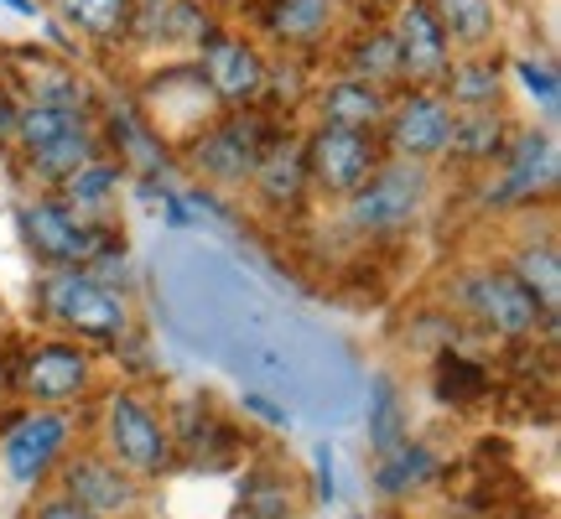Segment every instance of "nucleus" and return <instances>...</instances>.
<instances>
[{
  "label": "nucleus",
  "mask_w": 561,
  "mask_h": 519,
  "mask_svg": "<svg viewBox=\"0 0 561 519\" xmlns=\"http://www.w3.org/2000/svg\"><path fill=\"white\" fill-rule=\"evenodd\" d=\"M62 441H68V426H62V416H53V411H37V416H26L21 426H11V437H5V447H0V462H5V473L21 483V488H32V483L58 462Z\"/></svg>",
  "instance_id": "obj_6"
},
{
  "label": "nucleus",
  "mask_w": 561,
  "mask_h": 519,
  "mask_svg": "<svg viewBox=\"0 0 561 519\" xmlns=\"http://www.w3.org/2000/svg\"><path fill=\"white\" fill-rule=\"evenodd\" d=\"M83 166H94V140L83 136V130H68V136H58L53 146L32 151V172L47 182H68L73 172H83Z\"/></svg>",
  "instance_id": "obj_19"
},
{
  "label": "nucleus",
  "mask_w": 561,
  "mask_h": 519,
  "mask_svg": "<svg viewBox=\"0 0 561 519\" xmlns=\"http://www.w3.org/2000/svg\"><path fill=\"white\" fill-rule=\"evenodd\" d=\"M301 157H307V166H312V177H318L322 187L354 193V187L369 177V166H375V146H369V136H359V130H333V125H322Z\"/></svg>",
  "instance_id": "obj_5"
},
{
  "label": "nucleus",
  "mask_w": 561,
  "mask_h": 519,
  "mask_svg": "<svg viewBox=\"0 0 561 519\" xmlns=\"http://www.w3.org/2000/svg\"><path fill=\"white\" fill-rule=\"evenodd\" d=\"M115 182H121L115 166H83V172L68 177V198H73V208H104L110 193H115Z\"/></svg>",
  "instance_id": "obj_26"
},
{
  "label": "nucleus",
  "mask_w": 561,
  "mask_h": 519,
  "mask_svg": "<svg viewBox=\"0 0 561 519\" xmlns=\"http://www.w3.org/2000/svg\"><path fill=\"white\" fill-rule=\"evenodd\" d=\"M333 21V0H280L276 32L286 42H318Z\"/></svg>",
  "instance_id": "obj_23"
},
{
  "label": "nucleus",
  "mask_w": 561,
  "mask_h": 519,
  "mask_svg": "<svg viewBox=\"0 0 561 519\" xmlns=\"http://www.w3.org/2000/svg\"><path fill=\"white\" fill-rule=\"evenodd\" d=\"M83 380H89V359H83L79 348H68V343H47V348H37L32 364H26V390L37 400L79 395Z\"/></svg>",
  "instance_id": "obj_13"
},
{
  "label": "nucleus",
  "mask_w": 561,
  "mask_h": 519,
  "mask_svg": "<svg viewBox=\"0 0 561 519\" xmlns=\"http://www.w3.org/2000/svg\"><path fill=\"white\" fill-rule=\"evenodd\" d=\"M447 151L462 161H483V157H504V125L494 109H462L453 115L447 130Z\"/></svg>",
  "instance_id": "obj_16"
},
{
  "label": "nucleus",
  "mask_w": 561,
  "mask_h": 519,
  "mask_svg": "<svg viewBox=\"0 0 561 519\" xmlns=\"http://www.w3.org/2000/svg\"><path fill=\"white\" fill-rule=\"evenodd\" d=\"M421 198H426V166L421 161L385 166V172L354 187V223L359 229H396V223L416 219Z\"/></svg>",
  "instance_id": "obj_2"
},
{
  "label": "nucleus",
  "mask_w": 561,
  "mask_h": 519,
  "mask_svg": "<svg viewBox=\"0 0 561 519\" xmlns=\"http://www.w3.org/2000/svg\"><path fill=\"white\" fill-rule=\"evenodd\" d=\"M380 115H385L380 89H369L359 79H343L322 94V120L333 125V130H359L364 136L369 125H380Z\"/></svg>",
  "instance_id": "obj_15"
},
{
  "label": "nucleus",
  "mask_w": 561,
  "mask_h": 519,
  "mask_svg": "<svg viewBox=\"0 0 561 519\" xmlns=\"http://www.w3.org/2000/svg\"><path fill=\"white\" fill-rule=\"evenodd\" d=\"M432 5V16H437L442 37H458L468 47H479V42L494 37V5L489 0H426Z\"/></svg>",
  "instance_id": "obj_17"
},
{
  "label": "nucleus",
  "mask_w": 561,
  "mask_h": 519,
  "mask_svg": "<svg viewBox=\"0 0 561 519\" xmlns=\"http://www.w3.org/2000/svg\"><path fill=\"white\" fill-rule=\"evenodd\" d=\"M354 73H364V79H396V73H401V58H396L390 32H380V37H369L354 47Z\"/></svg>",
  "instance_id": "obj_27"
},
{
  "label": "nucleus",
  "mask_w": 561,
  "mask_h": 519,
  "mask_svg": "<svg viewBox=\"0 0 561 519\" xmlns=\"http://www.w3.org/2000/svg\"><path fill=\"white\" fill-rule=\"evenodd\" d=\"M301 172H307V157H301L297 146H280L271 157L255 161V177H261V193L265 198H297L301 193Z\"/></svg>",
  "instance_id": "obj_22"
},
{
  "label": "nucleus",
  "mask_w": 561,
  "mask_h": 519,
  "mask_svg": "<svg viewBox=\"0 0 561 519\" xmlns=\"http://www.w3.org/2000/svg\"><path fill=\"white\" fill-rule=\"evenodd\" d=\"M37 519H100V515H89V509H79V504L58 499V504H42Z\"/></svg>",
  "instance_id": "obj_29"
},
{
  "label": "nucleus",
  "mask_w": 561,
  "mask_h": 519,
  "mask_svg": "<svg viewBox=\"0 0 561 519\" xmlns=\"http://www.w3.org/2000/svg\"><path fill=\"white\" fill-rule=\"evenodd\" d=\"M208 89L224 100H255L265 89V62L244 42H214L208 47Z\"/></svg>",
  "instance_id": "obj_12"
},
{
  "label": "nucleus",
  "mask_w": 561,
  "mask_h": 519,
  "mask_svg": "<svg viewBox=\"0 0 561 519\" xmlns=\"http://www.w3.org/2000/svg\"><path fill=\"white\" fill-rule=\"evenodd\" d=\"M462 297H468V307L479 312V322H489V327L504 333V338H525V333H536V322L546 318L541 307H536V297L525 291L520 280L500 276V270H489V276H468Z\"/></svg>",
  "instance_id": "obj_4"
},
{
  "label": "nucleus",
  "mask_w": 561,
  "mask_h": 519,
  "mask_svg": "<svg viewBox=\"0 0 561 519\" xmlns=\"http://www.w3.org/2000/svg\"><path fill=\"white\" fill-rule=\"evenodd\" d=\"M432 452L426 447H416V441H401V447H390L380 458V473H375V483H380V494H405V488H416V483L432 478Z\"/></svg>",
  "instance_id": "obj_20"
},
{
  "label": "nucleus",
  "mask_w": 561,
  "mask_h": 519,
  "mask_svg": "<svg viewBox=\"0 0 561 519\" xmlns=\"http://www.w3.org/2000/svg\"><path fill=\"white\" fill-rule=\"evenodd\" d=\"M520 79L530 94H541L546 109H557V73H551L546 62H520Z\"/></svg>",
  "instance_id": "obj_28"
},
{
  "label": "nucleus",
  "mask_w": 561,
  "mask_h": 519,
  "mask_svg": "<svg viewBox=\"0 0 561 519\" xmlns=\"http://www.w3.org/2000/svg\"><path fill=\"white\" fill-rule=\"evenodd\" d=\"M47 312L68 327H79L89 338H115L125 327V307L115 291H104L94 276H83V270H62V276L47 280Z\"/></svg>",
  "instance_id": "obj_1"
},
{
  "label": "nucleus",
  "mask_w": 561,
  "mask_h": 519,
  "mask_svg": "<svg viewBox=\"0 0 561 519\" xmlns=\"http://www.w3.org/2000/svg\"><path fill=\"white\" fill-rule=\"evenodd\" d=\"M62 488H68V504H79V509H89V515H100V519H115V515H130V509H136V483L100 458L73 462V468L62 473Z\"/></svg>",
  "instance_id": "obj_9"
},
{
  "label": "nucleus",
  "mask_w": 561,
  "mask_h": 519,
  "mask_svg": "<svg viewBox=\"0 0 561 519\" xmlns=\"http://www.w3.org/2000/svg\"><path fill=\"white\" fill-rule=\"evenodd\" d=\"M68 130H79V109H62V104H26L16 115V136L26 151H42V146H53L58 136Z\"/></svg>",
  "instance_id": "obj_21"
},
{
  "label": "nucleus",
  "mask_w": 561,
  "mask_h": 519,
  "mask_svg": "<svg viewBox=\"0 0 561 519\" xmlns=\"http://www.w3.org/2000/svg\"><path fill=\"white\" fill-rule=\"evenodd\" d=\"M68 21H79L89 37H115L130 16V0H62Z\"/></svg>",
  "instance_id": "obj_25"
},
{
  "label": "nucleus",
  "mask_w": 561,
  "mask_h": 519,
  "mask_svg": "<svg viewBox=\"0 0 561 519\" xmlns=\"http://www.w3.org/2000/svg\"><path fill=\"white\" fill-rule=\"evenodd\" d=\"M447 130H453V115L437 94H411L401 104V115L390 125V140L405 161H426V157H442L447 151Z\"/></svg>",
  "instance_id": "obj_11"
},
{
  "label": "nucleus",
  "mask_w": 561,
  "mask_h": 519,
  "mask_svg": "<svg viewBox=\"0 0 561 519\" xmlns=\"http://www.w3.org/2000/svg\"><path fill=\"white\" fill-rule=\"evenodd\" d=\"M21 229H26V240H32L37 255L58 260V265L100 255V234L83 229V223L73 219L68 208H58V203H32V208H21Z\"/></svg>",
  "instance_id": "obj_8"
},
{
  "label": "nucleus",
  "mask_w": 561,
  "mask_h": 519,
  "mask_svg": "<svg viewBox=\"0 0 561 519\" xmlns=\"http://www.w3.org/2000/svg\"><path fill=\"white\" fill-rule=\"evenodd\" d=\"M390 42H396L401 73H411V79H421V83H432L447 73V37H442V26L426 0H411L401 16H396Z\"/></svg>",
  "instance_id": "obj_7"
},
{
  "label": "nucleus",
  "mask_w": 561,
  "mask_h": 519,
  "mask_svg": "<svg viewBox=\"0 0 561 519\" xmlns=\"http://www.w3.org/2000/svg\"><path fill=\"white\" fill-rule=\"evenodd\" d=\"M515 280H520L525 291L536 297V307H541V312H557V301H561V260H557V244H530V250H520Z\"/></svg>",
  "instance_id": "obj_18"
},
{
  "label": "nucleus",
  "mask_w": 561,
  "mask_h": 519,
  "mask_svg": "<svg viewBox=\"0 0 561 519\" xmlns=\"http://www.w3.org/2000/svg\"><path fill=\"white\" fill-rule=\"evenodd\" d=\"M5 130H16V115H11V104L0 100V136H5Z\"/></svg>",
  "instance_id": "obj_30"
},
{
  "label": "nucleus",
  "mask_w": 561,
  "mask_h": 519,
  "mask_svg": "<svg viewBox=\"0 0 561 519\" xmlns=\"http://www.w3.org/2000/svg\"><path fill=\"white\" fill-rule=\"evenodd\" d=\"M110 447L130 473H161L172 458V441L157 426V416L140 405L136 395H115L110 400Z\"/></svg>",
  "instance_id": "obj_3"
},
{
  "label": "nucleus",
  "mask_w": 561,
  "mask_h": 519,
  "mask_svg": "<svg viewBox=\"0 0 561 519\" xmlns=\"http://www.w3.org/2000/svg\"><path fill=\"white\" fill-rule=\"evenodd\" d=\"M255 130L250 125H219L214 136H203L198 146V166L208 172V177H219V182H240L255 172Z\"/></svg>",
  "instance_id": "obj_14"
},
{
  "label": "nucleus",
  "mask_w": 561,
  "mask_h": 519,
  "mask_svg": "<svg viewBox=\"0 0 561 519\" xmlns=\"http://www.w3.org/2000/svg\"><path fill=\"white\" fill-rule=\"evenodd\" d=\"M447 94L462 104V109H489L494 94H500V73L489 62H468V68H453L447 73Z\"/></svg>",
  "instance_id": "obj_24"
},
{
  "label": "nucleus",
  "mask_w": 561,
  "mask_h": 519,
  "mask_svg": "<svg viewBox=\"0 0 561 519\" xmlns=\"http://www.w3.org/2000/svg\"><path fill=\"white\" fill-rule=\"evenodd\" d=\"M546 187H557V146L530 130V136L515 140L504 177L489 187V203H525L536 193H546Z\"/></svg>",
  "instance_id": "obj_10"
}]
</instances>
